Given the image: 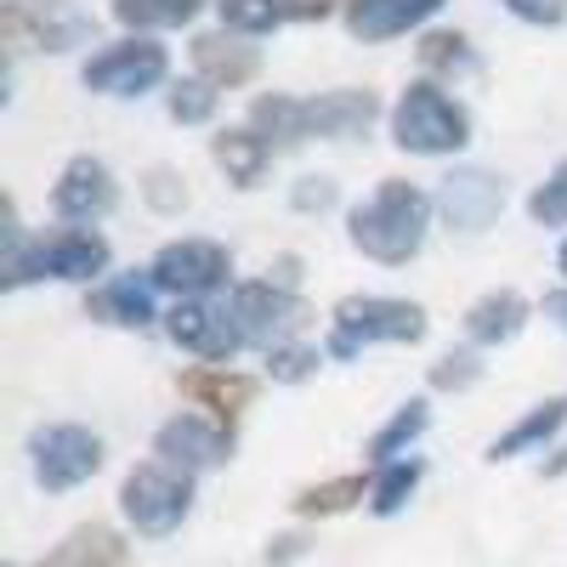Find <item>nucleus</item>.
I'll use <instances>...</instances> for the list:
<instances>
[{"instance_id": "1", "label": "nucleus", "mask_w": 567, "mask_h": 567, "mask_svg": "<svg viewBox=\"0 0 567 567\" xmlns=\"http://www.w3.org/2000/svg\"><path fill=\"white\" fill-rule=\"evenodd\" d=\"M432 210L437 199L425 187L403 182V176H386L369 199H358L347 210V239L358 256L381 261V267H403L425 250V233H432Z\"/></svg>"}, {"instance_id": "2", "label": "nucleus", "mask_w": 567, "mask_h": 567, "mask_svg": "<svg viewBox=\"0 0 567 567\" xmlns=\"http://www.w3.org/2000/svg\"><path fill=\"white\" fill-rule=\"evenodd\" d=\"M425 307L403 296H347L329 312V358H358L363 347H414L425 341Z\"/></svg>"}, {"instance_id": "3", "label": "nucleus", "mask_w": 567, "mask_h": 567, "mask_svg": "<svg viewBox=\"0 0 567 567\" xmlns=\"http://www.w3.org/2000/svg\"><path fill=\"white\" fill-rule=\"evenodd\" d=\"M392 142L403 154H420V159H449L471 142V114L437 80H414L392 103Z\"/></svg>"}, {"instance_id": "4", "label": "nucleus", "mask_w": 567, "mask_h": 567, "mask_svg": "<svg viewBox=\"0 0 567 567\" xmlns=\"http://www.w3.org/2000/svg\"><path fill=\"white\" fill-rule=\"evenodd\" d=\"M120 511L125 523L142 534V539H165L187 523L194 511V471L182 465H165V460H142L125 471L120 483Z\"/></svg>"}, {"instance_id": "5", "label": "nucleus", "mask_w": 567, "mask_h": 567, "mask_svg": "<svg viewBox=\"0 0 567 567\" xmlns=\"http://www.w3.org/2000/svg\"><path fill=\"white\" fill-rule=\"evenodd\" d=\"M0 29H7V58L18 52H74L97 34V18H85L74 0H7L0 7Z\"/></svg>"}, {"instance_id": "6", "label": "nucleus", "mask_w": 567, "mask_h": 567, "mask_svg": "<svg viewBox=\"0 0 567 567\" xmlns=\"http://www.w3.org/2000/svg\"><path fill=\"white\" fill-rule=\"evenodd\" d=\"M29 465H34V483L45 494H69L80 483H91L103 471V437L91 425L58 420V425H34L29 432Z\"/></svg>"}, {"instance_id": "7", "label": "nucleus", "mask_w": 567, "mask_h": 567, "mask_svg": "<svg viewBox=\"0 0 567 567\" xmlns=\"http://www.w3.org/2000/svg\"><path fill=\"white\" fill-rule=\"evenodd\" d=\"M165 74H171V58L148 34H125L114 45H97L80 63V85L97 91V97H142V91L165 85Z\"/></svg>"}, {"instance_id": "8", "label": "nucleus", "mask_w": 567, "mask_h": 567, "mask_svg": "<svg viewBox=\"0 0 567 567\" xmlns=\"http://www.w3.org/2000/svg\"><path fill=\"white\" fill-rule=\"evenodd\" d=\"M233 323H239V336H245V347H284V341H296L301 329L312 323V307L296 296V290H284V284H272V278H250V284H239L233 290Z\"/></svg>"}, {"instance_id": "9", "label": "nucleus", "mask_w": 567, "mask_h": 567, "mask_svg": "<svg viewBox=\"0 0 567 567\" xmlns=\"http://www.w3.org/2000/svg\"><path fill=\"white\" fill-rule=\"evenodd\" d=\"M227 272H233V256L216 239H171L148 261L154 290H165L176 301H205L210 290H221V284H227Z\"/></svg>"}, {"instance_id": "10", "label": "nucleus", "mask_w": 567, "mask_h": 567, "mask_svg": "<svg viewBox=\"0 0 567 567\" xmlns=\"http://www.w3.org/2000/svg\"><path fill=\"white\" fill-rule=\"evenodd\" d=\"M505 210V176L483 171V165H460L437 182V216L454 233H488Z\"/></svg>"}, {"instance_id": "11", "label": "nucleus", "mask_w": 567, "mask_h": 567, "mask_svg": "<svg viewBox=\"0 0 567 567\" xmlns=\"http://www.w3.org/2000/svg\"><path fill=\"white\" fill-rule=\"evenodd\" d=\"M114 205H120V182H114V171L97 154H74L58 171V182H52V210L63 221H74V227L103 221Z\"/></svg>"}, {"instance_id": "12", "label": "nucleus", "mask_w": 567, "mask_h": 567, "mask_svg": "<svg viewBox=\"0 0 567 567\" xmlns=\"http://www.w3.org/2000/svg\"><path fill=\"white\" fill-rule=\"evenodd\" d=\"M154 454L165 465H182V471H216L233 460V425L210 420V414H176L154 432Z\"/></svg>"}, {"instance_id": "13", "label": "nucleus", "mask_w": 567, "mask_h": 567, "mask_svg": "<svg viewBox=\"0 0 567 567\" xmlns=\"http://www.w3.org/2000/svg\"><path fill=\"white\" fill-rule=\"evenodd\" d=\"M165 336H171V347L194 352V358H205V363H227L233 352L245 347L233 312H227V307H210V301H176V307L165 312Z\"/></svg>"}, {"instance_id": "14", "label": "nucleus", "mask_w": 567, "mask_h": 567, "mask_svg": "<svg viewBox=\"0 0 567 567\" xmlns=\"http://www.w3.org/2000/svg\"><path fill=\"white\" fill-rule=\"evenodd\" d=\"M176 386H182V398L187 403H199L210 420H221V425H233L250 403H256V392H261V381L256 374H245V369H227V363H205V369H182L176 374Z\"/></svg>"}, {"instance_id": "15", "label": "nucleus", "mask_w": 567, "mask_h": 567, "mask_svg": "<svg viewBox=\"0 0 567 567\" xmlns=\"http://www.w3.org/2000/svg\"><path fill=\"white\" fill-rule=\"evenodd\" d=\"M374 120H381V97L369 85H336V91H318L307 97V142H347L363 136Z\"/></svg>"}, {"instance_id": "16", "label": "nucleus", "mask_w": 567, "mask_h": 567, "mask_svg": "<svg viewBox=\"0 0 567 567\" xmlns=\"http://www.w3.org/2000/svg\"><path fill=\"white\" fill-rule=\"evenodd\" d=\"M449 0H347L341 7V23L352 40L363 45H381V40H398L420 23H432Z\"/></svg>"}, {"instance_id": "17", "label": "nucleus", "mask_w": 567, "mask_h": 567, "mask_svg": "<svg viewBox=\"0 0 567 567\" xmlns=\"http://www.w3.org/2000/svg\"><path fill=\"white\" fill-rule=\"evenodd\" d=\"M194 74L216 91H239L261 74V52L245 40V34H227V29H210V34H194Z\"/></svg>"}, {"instance_id": "18", "label": "nucleus", "mask_w": 567, "mask_h": 567, "mask_svg": "<svg viewBox=\"0 0 567 567\" xmlns=\"http://www.w3.org/2000/svg\"><path fill=\"white\" fill-rule=\"evenodd\" d=\"M85 318L109 329H148L159 318L154 307V278H103L85 296Z\"/></svg>"}, {"instance_id": "19", "label": "nucleus", "mask_w": 567, "mask_h": 567, "mask_svg": "<svg viewBox=\"0 0 567 567\" xmlns=\"http://www.w3.org/2000/svg\"><path fill=\"white\" fill-rule=\"evenodd\" d=\"M528 312L534 307L516 290H488V296H477L465 307V341L471 347H505L528 329Z\"/></svg>"}, {"instance_id": "20", "label": "nucleus", "mask_w": 567, "mask_h": 567, "mask_svg": "<svg viewBox=\"0 0 567 567\" xmlns=\"http://www.w3.org/2000/svg\"><path fill=\"white\" fill-rule=\"evenodd\" d=\"M210 159L221 165V176L233 182V187H261L267 182V171H272V148H267V136H256L250 125H227V131H216L210 136Z\"/></svg>"}, {"instance_id": "21", "label": "nucleus", "mask_w": 567, "mask_h": 567, "mask_svg": "<svg viewBox=\"0 0 567 567\" xmlns=\"http://www.w3.org/2000/svg\"><path fill=\"white\" fill-rule=\"evenodd\" d=\"M567 425V398H545V403H534L523 420H511L505 432L488 443V460L499 465V460H516V454H534V449H545L556 432Z\"/></svg>"}, {"instance_id": "22", "label": "nucleus", "mask_w": 567, "mask_h": 567, "mask_svg": "<svg viewBox=\"0 0 567 567\" xmlns=\"http://www.w3.org/2000/svg\"><path fill=\"white\" fill-rule=\"evenodd\" d=\"M250 131L267 136V148H301L307 142V97H290V91H267V97L250 103Z\"/></svg>"}, {"instance_id": "23", "label": "nucleus", "mask_w": 567, "mask_h": 567, "mask_svg": "<svg viewBox=\"0 0 567 567\" xmlns=\"http://www.w3.org/2000/svg\"><path fill=\"white\" fill-rule=\"evenodd\" d=\"M40 567H125V539L103 523H80Z\"/></svg>"}, {"instance_id": "24", "label": "nucleus", "mask_w": 567, "mask_h": 567, "mask_svg": "<svg viewBox=\"0 0 567 567\" xmlns=\"http://www.w3.org/2000/svg\"><path fill=\"white\" fill-rule=\"evenodd\" d=\"M205 7H216V0H114L109 12L131 34H154V29H187Z\"/></svg>"}, {"instance_id": "25", "label": "nucleus", "mask_w": 567, "mask_h": 567, "mask_svg": "<svg viewBox=\"0 0 567 567\" xmlns=\"http://www.w3.org/2000/svg\"><path fill=\"white\" fill-rule=\"evenodd\" d=\"M420 69L425 80H465V74H477V45H471L460 29H432V34H420Z\"/></svg>"}, {"instance_id": "26", "label": "nucleus", "mask_w": 567, "mask_h": 567, "mask_svg": "<svg viewBox=\"0 0 567 567\" xmlns=\"http://www.w3.org/2000/svg\"><path fill=\"white\" fill-rule=\"evenodd\" d=\"M425 425H432V403H425V398H409L403 409H392V420L381 425V432L369 437V449H363V454H369L374 465H392V460H403V454L420 443Z\"/></svg>"}, {"instance_id": "27", "label": "nucleus", "mask_w": 567, "mask_h": 567, "mask_svg": "<svg viewBox=\"0 0 567 567\" xmlns=\"http://www.w3.org/2000/svg\"><path fill=\"white\" fill-rule=\"evenodd\" d=\"M369 477H358V471H347V477H329V483H312L296 494V516H341L352 511L358 499H369Z\"/></svg>"}, {"instance_id": "28", "label": "nucleus", "mask_w": 567, "mask_h": 567, "mask_svg": "<svg viewBox=\"0 0 567 567\" xmlns=\"http://www.w3.org/2000/svg\"><path fill=\"white\" fill-rule=\"evenodd\" d=\"M420 477H425L420 460H392V465H381V471H374V488H369V511H374V516H398V511L414 499Z\"/></svg>"}, {"instance_id": "29", "label": "nucleus", "mask_w": 567, "mask_h": 567, "mask_svg": "<svg viewBox=\"0 0 567 567\" xmlns=\"http://www.w3.org/2000/svg\"><path fill=\"white\" fill-rule=\"evenodd\" d=\"M216 18L227 34H245V40H261L284 23V7L278 0H216Z\"/></svg>"}, {"instance_id": "30", "label": "nucleus", "mask_w": 567, "mask_h": 567, "mask_svg": "<svg viewBox=\"0 0 567 567\" xmlns=\"http://www.w3.org/2000/svg\"><path fill=\"white\" fill-rule=\"evenodd\" d=\"M216 97H221V91L194 74V80H176V85L165 91V109H171L176 125H210V120H216Z\"/></svg>"}, {"instance_id": "31", "label": "nucleus", "mask_w": 567, "mask_h": 567, "mask_svg": "<svg viewBox=\"0 0 567 567\" xmlns=\"http://www.w3.org/2000/svg\"><path fill=\"white\" fill-rule=\"evenodd\" d=\"M318 363H323V352L312 341H284V347L267 352V381L272 386H301L318 374Z\"/></svg>"}, {"instance_id": "32", "label": "nucleus", "mask_w": 567, "mask_h": 567, "mask_svg": "<svg viewBox=\"0 0 567 567\" xmlns=\"http://www.w3.org/2000/svg\"><path fill=\"white\" fill-rule=\"evenodd\" d=\"M528 216H534L539 227H567V159L528 194Z\"/></svg>"}, {"instance_id": "33", "label": "nucleus", "mask_w": 567, "mask_h": 567, "mask_svg": "<svg viewBox=\"0 0 567 567\" xmlns=\"http://www.w3.org/2000/svg\"><path fill=\"white\" fill-rule=\"evenodd\" d=\"M477 381H483V358L471 352V347L443 352V358L432 363V392H471Z\"/></svg>"}, {"instance_id": "34", "label": "nucleus", "mask_w": 567, "mask_h": 567, "mask_svg": "<svg viewBox=\"0 0 567 567\" xmlns=\"http://www.w3.org/2000/svg\"><path fill=\"white\" fill-rule=\"evenodd\" d=\"M142 199H148L154 210H165V216L187 210V182H182V171H171V165H154L148 176H142Z\"/></svg>"}, {"instance_id": "35", "label": "nucleus", "mask_w": 567, "mask_h": 567, "mask_svg": "<svg viewBox=\"0 0 567 567\" xmlns=\"http://www.w3.org/2000/svg\"><path fill=\"white\" fill-rule=\"evenodd\" d=\"M336 205H341L336 176H296V182H290V210H301V216H323V210H336Z\"/></svg>"}, {"instance_id": "36", "label": "nucleus", "mask_w": 567, "mask_h": 567, "mask_svg": "<svg viewBox=\"0 0 567 567\" xmlns=\"http://www.w3.org/2000/svg\"><path fill=\"white\" fill-rule=\"evenodd\" d=\"M505 12L528 29H561L567 23V0H505Z\"/></svg>"}, {"instance_id": "37", "label": "nucleus", "mask_w": 567, "mask_h": 567, "mask_svg": "<svg viewBox=\"0 0 567 567\" xmlns=\"http://www.w3.org/2000/svg\"><path fill=\"white\" fill-rule=\"evenodd\" d=\"M284 7V23H323V18H336L347 0H278Z\"/></svg>"}, {"instance_id": "38", "label": "nucleus", "mask_w": 567, "mask_h": 567, "mask_svg": "<svg viewBox=\"0 0 567 567\" xmlns=\"http://www.w3.org/2000/svg\"><path fill=\"white\" fill-rule=\"evenodd\" d=\"M307 550V539L301 534H284V539H272V550H267V561H296Z\"/></svg>"}, {"instance_id": "39", "label": "nucleus", "mask_w": 567, "mask_h": 567, "mask_svg": "<svg viewBox=\"0 0 567 567\" xmlns=\"http://www.w3.org/2000/svg\"><path fill=\"white\" fill-rule=\"evenodd\" d=\"M296 278H301V256H278V261H272V284L296 290Z\"/></svg>"}, {"instance_id": "40", "label": "nucleus", "mask_w": 567, "mask_h": 567, "mask_svg": "<svg viewBox=\"0 0 567 567\" xmlns=\"http://www.w3.org/2000/svg\"><path fill=\"white\" fill-rule=\"evenodd\" d=\"M545 318H556V329H561V336H567V290L545 296Z\"/></svg>"}, {"instance_id": "41", "label": "nucleus", "mask_w": 567, "mask_h": 567, "mask_svg": "<svg viewBox=\"0 0 567 567\" xmlns=\"http://www.w3.org/2000/svg\"><path fill=\"white\" fill-rule=\"evenodd\" d=\"M561 471H567V443L556 449V460H545V477H561Z\"/></svg>"}, {"instance_id": "42", "label": "nucleus", "mask_w": 567, "mask_h": 567, "mask_svg": "<svg viewBox=\"0 0 567 567\" xmlns=\"http://www.w3.org/2000/svg\"><path fill=\"white\" fill-rule=\"evenodd\" d=\"M556 272L567 278V239H561V250H556Z\"/></svg>"}]
</instances>
